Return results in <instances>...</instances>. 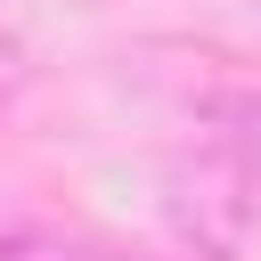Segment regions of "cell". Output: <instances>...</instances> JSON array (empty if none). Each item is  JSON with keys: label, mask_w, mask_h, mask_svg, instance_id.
<instances>
[{"label": "cell", "mask_w": 261, "mask_h": 261, "mask_svg": "<svg viewBox=\"0 0 261 261\" xmlns=\"http://www.w3.org/2000/svg\"><path fill=\"white\" fill-rule=\"evenodd\" d=\"M171 90H179V106L204 130V155L237 163L261 188V65L237 57V49H188V65L171 73Z\"/></svg>", "instance_id": "1"}, {"label": "cell", "mask_w": 261, "mask_h": 261, "mask_svg": "<svg viewBox=\"0 0 261 261\" xmlns=\"http://www.w3.org/2000/svg\"><path fill=\"white\" fill-rule=\"evenodd\" d=\"M0 261H82L65 237L33 228V220H0Z\"/></svg>", "instance_id": "2"}]
</instances>
